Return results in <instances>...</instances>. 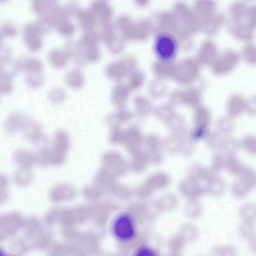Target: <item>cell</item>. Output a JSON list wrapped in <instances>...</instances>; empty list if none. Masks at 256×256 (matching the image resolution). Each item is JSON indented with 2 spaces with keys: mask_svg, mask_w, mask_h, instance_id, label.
<instances>
[{
  "mask_svg": "<svg viewBox=\"0 0 256 256\" xmlns=\"http://www.w3.org/2000/svg\"><path fill=\"white\" fill-rule=\"evenodd\" d=\"M155 56L162 62L168 63L176 58L179 44L176 37L168 32H161L155 36L152 42Z\"/></svg>",
  "mask_w": 256,
  "mask_h": 256,
  "instance_id": "6da1fadb",
  "label": "cell"
},
{
  "mask_svg": "<svg viewBox=\"0 0 256 256\" xmlns=\"http://www.w3.org/2000/svg\"><path fill=\"white\" fill-rule=\"evenodd\" d=\"M23 40L26 46L31 50H37L40 47L41 40L39 34L41 32L36 23L28 22L22 29Z\"/></svg>",
  "mask_w": 256,
  "mask_h": 256,
  "instance_id": "7a4b0ae2",
  "label": "cell"
},
{
  "mask_svg": "<svg viewBox=\"0 0 256 256\" xmlns=\"http://www.w3.org/2000/svg\"><path fill=\"white\" fill-rule=\"evenodd\" d=\"M238 214L242 222H256V204L248 202L242 204L238 210Z\"/></svg>",
  "mask_w": 256,
  "mask_h": 256,
  "instance_id": "3957f363",
  "label": "cell"
},
{
  "mask_svg": "<svg viewBox=\"0 0 256 256\" xmlns=\"http://www.w3.org/2000/svg\"><path fill=\"white\" fill-rule=\"evenodd\" d=\"M79 25L86 30H92L94 25V18L89 10L82 9L76 12Z\"/></svg>",
  "mask_w": 256,
  "mask_h": 256,
  "instance_id": "277c9868",
  "label": "cell"
},
{
  "mask_svg": "<svg viewBox=\"0 0 256 256\" xmlns=\"http://www.w3.org/2000/svg\"><path fill=\"white\" fill-rule=\"evenodd\" d=\"M17 68L24 69L29 72H39L42 68L40 60L32 58H21L18 60Z\"/></svg>",
  "mask_w": 256,
  "mask_h": 256,
  "instance_id": "5b68a950",
  "label": "cell"
},
{
  "mask_svg": "<svg viewBox=\"0 0 256 256\" xmlns=\"http://www.w3.org/2000/svg\"><path fill=\"white\" fill-rule=\"evenodd\" d=\"M198 228L192 224L185 223L180 228L179 234L185 241H194L199 236Z\"/></svg>",
  "mask_w": 256,
  "mask_h": 256,
  "instance_id": "8992f818",
  "label": "cell"
},
{
  "mask_svg": "<svg viewBox=\"0 0 256 256\" xmlns=\"http://www.w3.org/2000/svg\"><path fill=\"white\" fill-rule=\"evenodd\" d=\"M237 232L242 239L248 240L256 234V226L254 223L242 222L238 226Z\"/></svg>",
  "mask_w": 256,
  "mask_h": 256,
  "instance_id": "52a82bcc",
  "label": "cell"
},
{
  "mask_svg": "<svg viewBox=\"0 0 256 256\" xmlns=\"http://www.w3.org/2000/svg\"><path fill=\"white\" fill-rule=\"evenodd\" d=\"M48 60L54 66L60 68L66 63V55L64 51L53 49L48 54Z\"/></svg>",
  "mask_w": 256,
  "mask_h": 256,
  "instance_id": "ba28073f",
  "label": "cell"
},
{
  "mask_svg": "<svg viewBox=\"0 0 256 256\" xmlns=\"http://www.w3.org/2000/svg\"><path fill=\"white\" fill-rule=\"evenodd\" d=\"M65 81L66 84L72 88H78L82 83V76L80 71L72 70L68 72L65 76Z\"/></svg>",
  "mask_w": 256,
  "mask_h": 256,
  "instance_id": "9c48e42d",
  "label": "cell"
},
{
  "mask_svg": "<svg viewBox=\"0 0 256 256\" xmlns=\"http://www.w3.org/2000/svg\"><path fill=\"white\" fill-rule=\"evenodd\" d=\"M250 189L240 178L232 184V192L233 195L238 198L246 197Z\"/></svg>",
  "mask_w": 256,
  "mask_h": 256,
  "instance_id": "30bf717a",
  "label": "cell"
},
{
  "mask_svg": "<svg viewBox=\"0 0 256 256\" xmlns=\"http://www.w3.org/2000/svg\"><path fill=\"white\" fill-rule=\"evenodd\" d=\"M54 1H34L32 4V8L34 12L43 14L56 6Z\"/></svg>",
  "mask_w": 256,
  "mask_h": 256,
  "instance_id": "8fae6325",
  "label": "cell"
},
{
  "mask_svg": "<svg viewBox=\"0 0 256 256\" xmlns=\"http://www.w3.org/2000/svg\"><path fill=\"white\" fill-rule=\"evenodd\" d=\"M240 176V179L250 190L256 186V172L252 170L245 168Z\"/></svg>",
  "mask_w": 256,
  "mask_h": 256,
  "instance_id": "7c38bea8",
  "label": "cell"
},
{
  "mask_svg": "<svg viewBox=\"0 0 256 256\" xmlns=\"http://www.w3.org/2000/svg\"><path fill=\"white\" fill-rule=\"evenodd\" d=\"M186 241L179 235L173 236L170 240V249L174 253H178L184 248Z\"/></svg>",
  "mask_w": 256,
  "mask_h": 256,
  "instance_id": "4fadbf2b",
  "label": "cell"
},
{
  "mask_svg": "<svg viewBox=\"0 0 256 256\" xmlns=\"http://www.w3.org/2000/svg\"><path fill=\"white\" fill-rule=\"evenodd\" d=\"M242 145L248 152L256 154V136H248L244 137L242 142Z\"/></svg>",
  "mask_w": 256,
  "mask_h": 256,
  "instance_id": "5bb4252c",
  "label": "cell"
},
{
  "mask_svg": "<svg viewBox=\"0 0 256 256\" xmlns=\"http://www.w3.org/2000/svg\"><path fill=\"white\" fill-rule=\"evenodd\" d=\"M238 144L234 139L228 137L224 138L222 142L224 153L231 154L233 152L235 151V150H236Z\"/></svg>",
  "mask_w": 256,
  "mask_h": 256,
  "instance_id": "9a60e30c",
  "label": "cell"
},
{
  "mask_svg": "<svg viewBox=\"0 0 256 256\" xmlns=\"http://www.w3.org/2000/svg\"><path fill=\"white\" fill-rule=\"evenodd\" d=\"M56 26L58 32L64 35L70 34L74 29L73 24L68 19L62 21Z\"/></svg>",
  "mask_w": 256,
  "mask_h": 256,
  "instance_id": "2e32d148",
  "label": "cell"
},
{
  "mask_svg": "<svg viewBox=\"0 0 256 256\" xmlns=\"http://www.w3.org/2000/svg\"><path fill=\"white\" fill-rule=\"evenodd\" d=\"M28 84H30L32 86H36L41 84L42 78L41 76L39 74V72H32L26 76V80Z\"/></svg>",
  "mask_w": 256,
  "mask_h": 256,
  "instance_id": "e0dca14e",
  "label": "cell"
},
{
  "mask_svg": "<svg viewBox=\"0 0 256 256\" xmlns=\"http://www.w3.org/2000/svg\"><path fill=\"white\" fill-rule=\"evenodd\" d=\"M222 256H238V252L237 248L232 244L221 246Z\"/></svg>",
  "mask_w": 256,
  "mask_h": 256,
  "instance_id": "ac0fdd59",
  "label": "cell"
},
{
  "mask_svg": "<svg viewBox=\"0 0 256 256\" xmlns=\"http://www.w3.org/2000/svg\"><path fill=\"white\" fill-rule=\"evenodd\" d=\"M16 29L11 24H4L1 28V36H12L15 34Z\"/></svg>",
  "mask_w": 256,
  "mask_h": 256,
  "instance_id": "d6986e66",
  "label": "cell"
},
{
  "mask_svg": "<svg viewBox=\"0 0 256 256\" xmlns=\"http://www.w3.org/2000/svg\"><path fill=\"white\" fill-rule=\"evenodd\" d=\"M219 126L222 134H228L233 130L234 124L229 120H223L222 124H220Z\"/></svg>",
  "mask_w": 256,
  "mask_h": 256,
  "instance_id": "ffe728a7",
  "label": "cell"
},
{
  "mask_svg": "<svg viewBox=\"0 0 256 256\" xmlns=\"http://www.w3.org/2000/svg\"><path fill=\"white\" fill-rule=\"evenodd\" d=\"M0 80V92L4 94L10 92L11 88V84L8 78L1 77Z\"/></svg>",
  "mask_w": 256,
  "mask_h": 256,
  "instance_id": "44dd1931",
  "label": "cell"
},
{
  "mask_svg": "<svg viewBox=\"0 0 256 256\" xmlns=\"http://www.w3.org/2000/svg\"><path fill=\"white\" fill-rule=\"evenodd\" d=\"M248 241L250 250L252 254H256V234Z\"/></svg>",
  "mask_w": 256,
  "mask_h": 256,
  "instance_id": "7402d4cb",
  "label": "cell"
},
{
  "mask_svg": "<svg viewBox=\"0 0 256 256\" xmlns=\"http://www.w3.org/2000/svg\"><path fill=\"white\" fill-rule=\"evenodd\" d=\"M0 256H8V254H6L1 252H0Z\"/></svg>",
  "mask_w": 256,
  "mask_h": 256,
  "instance_id": "603a6c76",
  "label": "cell"
},
{
  "mask_svg": "<svg viewBox=\"0 0 256 256\" xmlns=\"http://www.w3.org/2000/svg\"><path fill=\"white\" fill-rule=\"evenodd\" d=\"M178 256V255H177V254H175L174 255V254H172V256Z\"/></svg>",
  "mask_w": 256,
  "mask_h": 256,
  "instance_id": "cb8c5ba5",
  "label": "cell"
},
{
  "mask_svg": "<svg viewBox=\"0 0 256 256\" xmlns=\"http://www.w3.org/2000/svg\"></svg>",
  "mask_w": 256,
  "mask_h": 256,
  "instance_id": "d4e9b609",
  "label": "cell"
}]
</instances>
